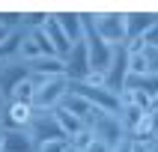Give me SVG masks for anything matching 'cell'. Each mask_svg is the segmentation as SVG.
Returning <instances> with one entry per match:
<instances>
[{"instance_id": "3957f363", "label": "cell", "mask_w": 158, "mask_h": 152, "mask_svg": "<svg viewBox=\"0 0 158 152\" xmlns=\"http://www.w3.org/2000/svg\"><path fill=\"white\" fill-rule=\"evenodd\" d=\"M27 134H30L33 146H42V143H48V140H69L66 131L60 128V122H57V113H54V110H36Z\"/></svg>"}, {"instance_id": "5b68a950", "label": "cell", "mask_w": 158, "mask_h": 152, "mask_svg": "<svg viewBox=\"0 0 158 152\" xmlns=\"http://www.w3.org/2000/svg\"><path fill=\"white\" fill-rule=\"evenodd\" d=\"M69 96V78H51L48 84L36 89L33 107L36 110H54V107L63 105V98Z\"/></svg>"}, {"instance_id": "8fae6325", "label": "cell", "mask_w": 158, "mask_h": 152, "mask_svg": "<svg viewBox=\"0 0 158 152\" xmlns=\"http://www.w3.org/2000/svg\"><path fill=\"white\" fill-rule=\"evenodd\" d=\"M158 24L155 12H125V30H128V42L131 39H143L149 27Z\"/></svg>"}, {"instance_id": "cb8c5ba5", "label": "cell", "mask_w": 158, "mask_h": 152, "mask_svg": "<svg viewBox=\"0 0 158 152\" xmlns=\"http://www.w3.org/2000/svg\"><path fill=\"white\" fill-rule=\"evenodd\" d=\"M81 84H89V87H105V72H89L87 80H81Z\"/></svg>"}, {"instance_id": "7402d4cb", "label": "cell", "mask_w": 158, "mask_h": 152, "mask_svg": "<svg viewBox=\"0 0 158 152\" xmlns=\"http://www.w3.org/2000/svg\"><path fill=\"white\" fill-rule=\"evenodd\" d=\"M36 152H69V140H48L36 146Z\"/></svg>"}, {"instance_id": "7c38bea8", "label": "cell", "mask_w": 158, "mask_h": 152, "mask_svg": "<svg viewBox=\"0 0 158 152\" xmlns=\"http://www.w3.org/2000/svg\"><path fill=\"white\" fill-rule=\"evenodd\" d=\"M57 24H60V30L66 33V39H69L72 45L84 42V15L81 12H57Z\"/></svg>"}, {"instance_id": "ac0fdd59", "label": "cell", "mask_w": 158, "mask_h": 152, "mask_svg": "<svg viewBox=\"0 0 158 152\" xmlns=\"http://www.w3.org/2000/svg\"><path fill=\"white\" fill-rule=\"evenodd\" d=\"M143 113H146V110H143V107H137V105H128V101H125V105H119V119H123V125H125V131H128V134L137 128V122L143 119Z\"/></svg>"}, {"instance_id": "f546056e", "label": "cell", "mask_w": 158, "mask_h": 152, "mask_svg": "<svg viewBox=\"0 0 158 152\" xmlns=\"http://www.w3.org/2000/svg\"><path fill=\"white\" fill-rule=\"evenodd\" d=\"M9 33H12V30H6V27L0 24V45H3V42H6V39H9Z\"/></svg>"}, {"instance_id": "6da1fadb", "label": "cell", "mask_w": 158, "mask_h": 152, "mask_svg": "<svg viewBox=\"0 0 158 152\" xmlns=\"http://www.w3.org/2000/svg\"><path fill=\"white\" fill-rule=\"evenodd\" d=\"M89 131L96 134L98 143H105L107 149L114 152L119 143L128 137V131H125L123 119H119V113H110V110H93V119H89Z\"/></svg>"}, {"instance_id": "83f0119b", "label": "cell", "mask_w": 158, "mask_h": 152, "mask_svg": "<svg viewBox=\"0 0 158 152\" xmlns=\"http://www.w3.org/2000/svg\"><path fill=\"white\" fill-rule=\"evenodd\" d=\"M143 152H158V140H149V143H143Z\"/></svg>"}, {"instance_id": "d6a6232c", "label": "cell", "mask_w": 158, "mask_h": 152, "mask_svg": "<svg viewBox=\"0 0 158 152\" xmlns=\"http://www.w3.org/2000/svg\"><path fill=\"white\" fill-rule=\"evenodd\" d=\"M69 152H81V149H72V143H69Z\"/></svg>"}, {"instance_id": "2e32d148", "label": "cell", "mask_w": 158, "mask_h": 152, "mask_svg": "<svg viewBox=\"0 0 158 152\" xmlns=\"http://www.w3.org/2000/svg\"><path fill=\"white\" fill-rule=\"evenodd\" d=\"M54 113H57V122H60V128L63 131H66V137H75V134H81L84 131V128H89L87 122H84V119H78V116H72L69 110H66V107H54Z\"/></svg>"}, {"instance_id": "8992f818", "label": "cell", "mask_w": 158, "mask_h": 152, "mask_svg": "<svg viewBox=\"0 0 158 152\" xmlns=\"http://www.w3.org/2000/svg\"><path fill=\"white\" fill-rule=\"evenodd\" d=\"M125 80H128V51H125V45H119V48H114V60L105 72V87L119 96L125 89Z\"/></svg>"}, {"instance_id": "44dd1931", "label": "cell", "mask_w": 158, "mask_h": 152, "mask_svg": "<svg viewBox=\"0 0 158 152\" xmlns=\"http://www.w3.org/2000/svg\"><path fill=\"white\" fill-rule=\"evenodd\" d=\"M69 143H72V149H81V152H87L89 146L96 143V134L89 131V128H84V131H81V134H75V137H72Z\"/></svg>"}, {"instance_id": "e0dca14e", "label": "cell", "mask_w": 158, "mask_h": 152, "mask_svg": "<svg viewBox=\"0 0 158 152\" xmlns=\"http://www.w3.org/2000/svg\"><path fill=\"white\" fill-rule=\"evenodd\" d=\"M27 33L24 30H12L9 39L0 45V60H21V45H24Z\"/></svg>"}, {"instance_id": "5bb4252c", "label": "cell", "mask_w": 158, "mask_h": 152, "mask_svg": "<svg viewBox=\"0 0 158 152\" xmlns=\"http://www.w3.org/2000/svg\"><path fill=\"white\" fill-rule=\"evenodd\" d=\"M60 107H66V110H69L72 116H78V119H84L87 125H89V119H93V110H96V107L89 105V101H87L84 96H78V92H72V89H69V96L63 98V105H60Z\"/></svg>"}, {"instance_id": "f1b7e54d", "label": "cell", "mask_w": 158, "mask_h": 152, "mask_svg": "<svg viewBox=\"0 0 158 152\" xmlns=\"http://www.w3.org/2000/svg\"><path fill=\"white\" fill-rule=\"evenodd\" d=\"M149 113H158V92L149 98Z\"/></svg>"}, {"instance_id": "4dcf8cb0", "label": "cell", "mask_w": 158, "mask_h": 152, "mask_svg": "<svg viewBox=\"0 0 158 152\" xmlns=\"http://www.w3.org/2000/svg\"><path fill=\"white\" fill-rule=\"evenodd\" d=\"M3 146H6V131L0 128V152H3Z\"/></svg>"}, {"instance_id": "30bf717a", "label": "cell", "mask_w": 158, "mask_h": 152, "mask_svg": "<svg viewBox=\"0 0 158 152\" xmlns=\"http://www.w3.org/2000/svg\"><path fill=\"white\" fill-rule=\"evenodd\" d=\"M27 69H30V75H42V78H66V60L57 57V54H54V57L30 60V63H27Z\"/></svg>"}, {"instance_id": "4316f807", "label": "cell", "mask_w": 158, "mask_h": 152, "mask_svg": "<svg viewBox=\"0 0 158 152\" xmlns=\"http://www.w3.org/2000/svg\"><path fill=\"white\" fill-rule=\"evenodd\" d=\"M87 152H110V149H107L105 143H98V140H96V143H93V146H89Z\"/></svg>"}, {"instance_id": "1f68e13d", "label": "cell", "mask_w": 158, "mask_h": 152, "mask_svg": "<svg viewBox=\"0 0 158 152\" xmlns=\"http://www.w3.org/2000/svg\"><path fill=\"white\" fill-rule=\"evenodd\" d=\"M6 101H9V98L3 96V92H0V113H3V107H6Z\"/></svg>"}, {"instance_id": "4fadbf2b", "label": "cell", "mask_w": 158, "mask_h": 152, "mask_svg": "<svg viewBox=\"0 0 158 152\" xmlns=\"http://www.w3.org/2000/svg\"><path fill=\"white\" fill-rule=\"evenodd\" d=\"M45 33H48V39H51V45H54V51L60 54L63 60L72 54V42L66 39V33L60 30V24H57V18L54 15H48V21H45V27H42Z\"/></svg>"}, {"instance_id": "ffe728a7", "label": "cell", "mask_w": 158, "mask_h": 152, "mask_svg": "<svg viewBox=\"0 0 158 152\" xmlns=\"http://www.w3.org/2000/svg\"><path fill=\"white\" fill-rule=\"evenodd\" d=\"M128 75H149V63L143 54H128Z\"/></svg>"}, {"instance_id": "603a6c76", "label": "cell", "mask_w": 158, "mask_h": 152, "mask_svg": "<svg viewBox=\"0 0 158 152\" xmlns=\"http://www.w3.org/2000/svg\"><path fill=\"white\" fill-rule=\"evenodd\" d=\"M143 57H146V63H149V72L158 75V48H143Z\"/></svg>"}, {"instance_id": "d4e9b609", "label": "cell", "mask_w": 158, "mask_h": 152, "mask_svg": "<svg viewBox=\"0 0 158 152\" xmlns=\"http://www.w3.org/2000/svg\"><path fill=\"white\" fill-rule=\"evenodd\" d=\"M143 45H146V48H158V24L146 30V36H143Z\"/></svg>"}, {"instance_id": "52a82bcc", "label": "cell", "mask_w": 158, "mask_h": 152, "mask_svg": "<svg viewBox=\"0 0 158 152\" xmlns=\"http://www.w3.org/2000/svg\"><path fill=\"white\" fill-rule=\"evenodd\" d=\"M33 116H36V107H33V105H24V101H6V107H3L0 119H3V128H12V131H27V128H30V122H33Z\"/></svg>"}, {"instance_id": "484cf974", "label": "cell", "mask_w": 158, "mask_h": 152, "mask_svg": "<svg viewBox=\"0 0 158 152\" xmlns=\"http://www.w3.org/2000/svg\"><path fill=\"white\" fill-rule=\"evenodd\" d=\"M114 152H134V140H131V137H125V140L119 143V146H116Z\"/></svg>"}, {"instance_id": "e575fe53", "label": "cell", "mask_w": 158, "mask_h": 152, "mask_svg": "<svg viewBox=\"0 0 158 152\" xmlns=\"http://www.w3.org/2000/svg\"><path fill=\"white\" fill-rule=\"evenodd\" d=\"M155 140H158V134H155Z\"/></svg>"}, {"instance_id": "ba28073f", "label": "cell", "mask_w": 158, "mask_h": 152, "mask_svg": "<svg viewBox=\"0 0 158 152\" xmlns=\"http://www.w3.org/2000/svg\"><path fill=\"white\" fill-rule=\"evenodd\" d=\"M30 78V69H27L24 60H0V92L3 96H12V89L21 84V80Z\"/></svg>"}, {"instance_id": "9c48e42d", "label": "cell", "mask_w": 158, "mask_h": 152, "mask_svg": "<svg viewBox=\"0 0 158 152\" xmlns=\"http://www.w3.org/2000/svg\"><path fill=\"white\" fill-rule=\"evenodd\" d=\"M89 72H93V66H89L87 45H84V42L72 45V54L66 57V78H69V80H87Z\"/></svg>"}, {"instance_id": "7a4b0ae2", "label": "cell", "mask_w": 158, "mask_h": 152, "mask_svg": "<svg viewBox=\"0 0 158 152\" xmlns=\"http://www.w3.org/2000/svg\"><path fill=\"white\" fill-rule=\"evenodd\" d=\"M93 21V30H96L107 45H119L128 42V30H125V12H96V15H89Z\"/></svg>"}, {"instance_id": "277c9868", "label": "cell", "mask_w": 158, "mask_h": 152, "mask_svg": "<svg viewBox=\"0 0 158 152\" xmlns=\"http://www.w3.org/2000/svg\"><path fill=\"white\" fill-rule=\"evenodd\" d=\"M69 89L84 96L93 107L98 110H110V113H119V96L110 92L107 87H89V84H81V80H69Z\"/></svg>"}, {"instance_id": "9a60e30c", "label": "cell", "mask_w": 158, "mask_h": 152, "mask_svg": "<svg viewBox=\"0 0 158 152\" xmlns=\"http://www.w3.org/2000/svg\"><path fill=\"white\" fill-rule=\"evenodd\" d=\"M3 131H6L3 152H36V146H33V140H30L27 131H12V128H3Z\"/></svg>"}, {"instance_id": "d6986e66", "label": "cell", "mask_w": 158, "mask_h": 152, "mask_svg": "<svg viewBox=\"0 0 158 152\" xmlns=\"http://www.w3.org/2000/svg\"><path fill=\"white\" fill-rule=\"evenodd\" d=\"M36 84L30 78L27 80H21V84H18L15 89H12V96H9V101H24V105H33V98H36Z\"/></svg>"}, {"instance_id": "836d02e7", "label": "cell", "mask_w": 158, "mask_h": 152, "mask_svg": "<svg viewBox=\"0 0 158 152\" xmlns=\"http://www.w3.org/2000/svg\"><path fill=\"white\" fill-rule=\"evenodd\" d=\"M0 128H3V119H0Z\"/></svg>"}]
</instances>
